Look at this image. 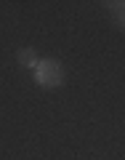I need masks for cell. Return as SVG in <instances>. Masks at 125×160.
<instances>
[{
	"mask_svg": "<svg viewBox=\"0 0 125 160\" xmlns=\"http://www.w3.org/2000/svg\"><path fill=\"white\" fill-rule=\"evenodd\" d=\"M35 80H37V86L43 88H59L64 83V69L56 59H43L37 62L35 67Z\"/></svg>",
	"mask_w": 125,
	"mask_h": 160,
	"instance_id": "1",
	"label": "cell"
},
{
	"mask_svg": "<svg viewBox=\"0 0 125 160\" xmlns=\"http://www.w3.org/2000/svg\"><path fill=\"white\" fill-rule=\"evenodd\" d=\"M19 62H22L24 67H29V69L37 67V56H35L32 48H24V51H19Z\"/></svg>",
	"mask_w": 125,
	"mask_h": 160,
	"instance_id": "2",
	"label": "cell"
},
{
	"mask_svg": "<svg viewBox=\"0 0 125 160\" xmlns=\"http://www.w3.org/2000/svg\"><path fill=\"white\" fill-rule=\"evenodd\" d=\"M112 13H114V19L125 27V3H112Z\"/></svg>",
	"mask_w": 125,
	"mask_h": 160,
	"instance_id": "3",
	"label": "cell"
}]
</instances>
